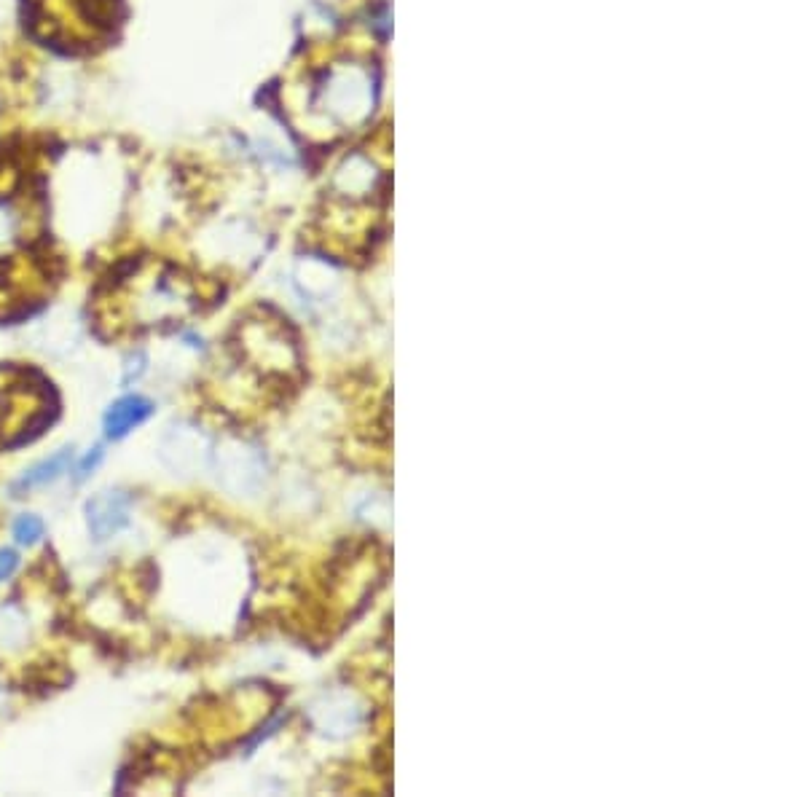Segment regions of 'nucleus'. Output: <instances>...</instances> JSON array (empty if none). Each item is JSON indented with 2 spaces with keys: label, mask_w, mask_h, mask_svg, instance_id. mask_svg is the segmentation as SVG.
<instances>
[{
  "label": "nucleus",
  "mask_w": 805,
  "mask_h": 797,
  "mask_svg": "<svg viewBox=\"0 0 805 797\" xmlns=\"http://www.w3.org/2000/svg\"><path fill=\"white\" fill-rule=\"evenodd\" d=\"M373 102V84L368 70L339 62L312 78L306 108L336 129H352L368 116Z\"/></svg>",
  "instance_id": "1"
},
{
  "label": "nucleus",
  "mask_w": 805,
  "mask_h": 797,
  "mask_svg": "<svg viewBox=\"0 0 805 797\" xmlns=\"http://www.w3.org/2000/svg\"><path fill=\"white\" fill-rule=\"evenodd\" d=\"M41 25L51 27L70 46L97 41L113 22V0H33Z\"/></svg>",
  "instance_id": "2"
},
{
  "label": "nucleus",
  "mask_w": 805,
  "mask_h": 797,
  "mask_svg": "<svg viewBox=\"0 0 805 797\" xmlns=\"http://www.w3.org/2000/svg\"><path fill=\"white\" fill-rule=\"evenodd\" d=\"M188 306H191L188 282L170 269H151L132 282V309L140 325H159L180 317Z\"/></svg>",
  "instance_id": "3"
},
{
  "label": "nucleus",
  "mask_w": 805,
  "mask_h": 797,
  "mask_svg": "<svg viewBox=\"0 0 805 797\" xmlns=\"http://www.w3.org/2000/svg\"><path fill=\"white\" fill-rule=\"evenodd\" d=\"M210 470L229 494L253 497L266 484V459L258 446L247 441H226L212 449Z\"/></svg>",
  "instance_id": "4"
},
{
  "label": "nucleus",
  "mask_w": 805,
  "mask_h": 797,
  "mask_svg": "<svg viewBox=\"0 0 805 797\" xmlns=\"http://www.w3.org/2000/svg\"><path fill=\"white\" fill-rule=\"evenodd\" d=\"M212 449H215L212 438L194 422H172L156 443L161 465L180 478L210 470Z\"/></svg>",
  "instance_id": "5"
},
{
  "label": "nucleus",
  "mask_w": 805,
  "mask_h": 797,
  "mask_svg": "<svg viewBox=\"0 0 805 797\" xmlns=\"http://www.w3.org/2000/svg\"><path fill=\"white\" fill-rule=\"evenodd\" d=\"M132 518V497L124 489H102L86 502V526L94 540H111L127 529Z\"/></svg>",
  "instance_id": "6"
},
{
  "label": "nucleus",
  "mask_w": 805,
  "mask_h": 797,
  "mask_svg": "<svg viewBox=\"0 0 805 797\" xmlns=\"http://www.w3.org/2000/svg\"><path fill=\"white\" fill-rule=\"evenodd\" d=\"M35 215L25 196L14 191H0V261L14 258L25 250L33 234Z\"/></svg>",
  "instance_id": "7"
},
{
  "label": "nucleus",
  "mask_w": 805,
  "mask_h": 797,
  "mask_svg": "<svg viewBox=\"0 0 805 797\" xmlns=\"http://www.w3.org/2000/svg\"><path fill=\"white\" fill-rule=\"evenodd\" d=\"M151 414H153L151 400L143 398V395H124V398L116 400V403L105 411V419H102V424H105V435L113 438V441H119V438L132 433L135 427H140Z\"/></svg>",
  "instance_id": "8"
},
{
  "label": "nucleus",
  "mask_w": 805,
  "mask_h": 797,
  "mask_svg": "<svg viewBox=\"0 0 805 797\" xmlns=\"http://www.w3.org/2000/svg\"><path fill=\"white\" fill-rule=\"evenodd\" d=\"M73 459H76L73 446H65V449L54 451L51 457L41 459L38 465L30 467L19 481H14V484H11V494H14V497H22V494L35 492V489H43V486L54 484L57 478H62V475L68 473L70 465H73Z\"/></svg>",
  "instance_id": "9"
},
{
  "label": "nucleus",
  "mask_w": 805,
  "mask_h": 797,
  "mask_svg": "<svg viewBox=\"0 0 805 797\" xmlns=\"http://www.w3.org/2000/svg\"><path fill=\"white\" fill-rule=\"evenodd\" d=\"M314 722H317V728H320L322 733H328V736H341V733H347V730L357 722V709L349 704V698L325 696L320 704L314 706Z\"/></svg>",
  "instance_id": "10"
},
{
  "label": "nucleus",
  "mask_w": 805,
  "mask_h": 797,
  "mask_svg": "<svg viewBox=\"0 0 805 797\" xmlns=\"http://www.w3.org/2000/svg\"><path fill=\"white\" fill-rule=\"evenodd\" d=\"M43 537V521L35 513H22L14 521V540L19 545H35Z\"/></svg>",
  "instance_id": "11"
},
{
  "label": "nucleus",
  "mask_w": 805,
  "mask_h": 797,
  "mask_svg": "<svg viewBox=\"0 0 805 797\" xmlns=\"http://www.w3.org/2000/svg\"><path fill=\"white\" fill-rule=\"evenodd\" d=\"M102 457H105V451H102V446H94V449L89 451V454H86V457L81 459V462H78V467H76V484H81V481H86V478H89V475H92L94 470H97V467H100Z\"/></svg>",
  "instance_id": "12"
},
{
  "label": "nucleus",
  "mask_w": 805,
  "mask_h": 797,
  "mask_svg": "<svg viewBox=\"0 0 805 797\" xmlns=\"http://www.w3.org/2000/svg\"><path fill=\"white\" fill-rule=\"evenodd\" d=\"M19 569V553L11 548H0V583H6Z\"/></svg>",
  "instance_id": "13"
},
{
  "label": "nucleus",
  "mask_w": 805,
  "mask_h": 797,
  "mask_svg": "<svg viewBox=\"0 0 805 797\" xmlns=\"http://www.w3.org/2000/svg\"><path fill=\"white\" fill-rule=\"evenodd\" d=\"M0 111H3V108H0Z\"/></svg>",
  "instance_id": "14"
}]
</instances>
